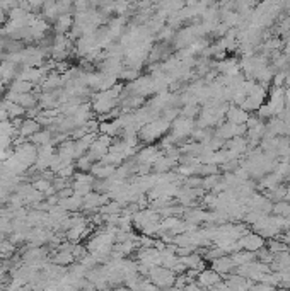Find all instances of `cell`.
<instances>
[{
	"label": "cell",
	"instance_id": "18",
	"mask_svg": "<svg viewBox=\"0 0 290 291\" xmlns=\"http://www.w3.org/2000/svg\"><path fill=\"white\" fill-rule=\"evenodd\" d=\"M52 262L56 266H62V267H69V266H72L75 262V259L72 256V252H69V250H58V252L53 256Z\"/></svg>",
	"mask_w": 290,
	"mask_h": 291
},
{
	"label": "cell",
	"instance_id": "13",
	"mask_svg": "<svg viewBox=\"0 0 290 291\" xmlns=\"http://www.w3.org/2000/svg\"><path fill=\"white\" fill-rule=\"evenodd\" d=\"M53 138H55V133L50 131V129H39L34 136H31L29 142L36 146H45V145H53Z\"/></svg>",
	"mask_w": 290,
	"mask_h": 291
},
{
	"label": "cell",
	"instance_id": "24",
	"mask_svg": "<svg viewBox=\"0 0 290 291\" xmlns=\"http://www.w3.org/2000/svg\"><path fill=\"white\" fill-rule=\"evenodd\" d=\"M285 199H287V203H290V186L287 188V193H285Z\"/></svg>",
	"mask_w": 290,
	"mask_h": 291
},
{
	"label": "cell",
	"instance_id": "19",
	"mask_svg": "<svg viewBox=\"0 0 290 291\" xmlns=\"http://www.w3.org/2000/svg\"><path fill=\"white\" fill-rule=\"evenodd\" d=\"M34 85L29 84V82H24V80H14L12 84L9 85V92L10 94H31Z\"/></svg>",
	"mask_w": 290,
	"mask_h": 291
},
{
	"label": "cell",
	"instance_id": "3",
	"mask_svg": "<svg viewBox=\"0 0 290 291\" xmlns=\"http://www.w3.org/2000/svg\"><path fill=\"white\" fill-rule=\"evenodd\" d=\"M167 126H169V121H167L166 118L150 121L149 124H145V126L140 128L142 140H145V142H154L156 138H159V136L164 135V131L167 129Z\"/></svg>",
	"mask_w": 290,
	"mask_h": 291
},
{
	"label": "cell",
	"instance_id": "20",
	"mask_svg": "<svg viewBox=\"0 0 290 291\" xmlns=\"http://www.w3.org/2000/svg\"><path fill=\"white\" fill-rule=\"evenodd\" d=\"M5 113L9 118L12 120H19L21 116H26V109H23L21 106H17L16 102H10V100L5 99Z\"/></svg>",
	"mask_w": 290,
	"mask_h": 291
},
{
	"label": "cell",
	"instance_id": "11",
	"mask_svg": "<svg viewBox=\"0 0 290 291\" xmlns=\"http://www.w3.org/2000/svg\"><path fill=\"white\" fill-rule=\"evenodd\" d=\"M7 100L16 102L17 106H21L26 111L36 107V104H38V99L33 94H10V92H7Z\"/></svg>",
	"mask_w": 290,
	"mask_h": 291
},
{
	"label": "cell",
	"instance_id": "23",
	"mask_svg": "<svg viewBox=\"0 0 290 291\" xmlns=\"http://www.w3.org/2000/svg\"><path fill=\"white\" fill-rule=\"evenodd\" d=\"M7 21V12L3 9H0V26Z\"/></svg>",
	"mask_w": 290,
	"mask_h": 291
},
{
	"label": "cell",
	"instance_id": "5",
	"mask_svg": "<svg viewBox=\"0 0 290 291\" xmlns=\"http://www.w3.org/2000/svg\"><path fill=\"white\" fill-rule=\"evenodd\" d=\"M239 247H241V250H248V252H260L261 249H264V239L261 235H258V233H251L249 232L248 235H244L242 239L237 240Z\"/></svg>",
	"mask_w": 290,
	"mask_h": 291
},
{
	"label": "cell",
	"instance_id": "9",
	"mask_svg": "<svg viewBox=\"0 0 290 291\" xmlns=\"http://www.w3.org/2000/svg\"><path fill=\"white\" fill-rule=\"evenodd\" d=\"M222 281V276L217 274L212 269H205V271L198 272V278H196V283L202 290H212L213 286L218 285Z\"/></svg>",
	"mask_w": 290,
	"mask_h": 291
},
{
	"label": "cell",
	"instance_id": "16",
	"mask_svg": "<svg viewBox=\"0 0 290 291\" xmlns=\"http://www.w3.org/2000/svg\"><path fill=\"white\" fill-rule=\"evenodd\" d=\"M231 259H232V262H234L236 269H237V267H242V266L249 264V262H253L254 259H256V254L248 252V250H239V252L232 254Z\"/></svg>",
	"mask_w": 290,
	"mask_h": 291
},
{
	"label": "cell",
	"instance_id": "12",
	"mask_svg": "<svg viewBox=\"0 0 290 291\" xmlns=\"http://www.w3.org/2000/svg\"><path fill=\"white\" fill-rule=\"evenodd\" d=\"M225 116H227V123L236 124V126L246 124V123H248V120H249V114L246 113L242 107H239V106L229 107L227 113H225Z\"/></svg>",
	"mask_w": 290,
	"mask_h": 291
},
{
	"label": "cell",
	"instance_id": "2",
	"mask_svg": "<svg viewBox=\"0 0 290 291\" xmlns=\"http://www.w3.org/2000/svg\"><path fill=\"white\" fill-rule=\"evenodd\" d=\"M149 276V283H152L154 286L160 290H171L174 285H176V274L169 269L162 267V266H157V267L150 269L147 272Z\"/></svg>",
	"mask_w": 290,
	"mask_h": 291
},
{
	"label": "cell",
	"instance_id": "25",
	"mask_svg": "<svg viewBox=\"0 0 290 291\" xmlns=\"http://www.w3.org/2000/svg\"><path fill=\"white\" fill-rule=\"evenodd\" d=\"M33 291H43V290H33Z\"/></svg>",
	"mask_w": 290,
	"mask_h": 291
},
{
	"label": "cell",
	"instance_id": "17",
	"mask_svg": "<svg viewBox=\"0 0 290 291\" xmlns=\"http://www.w3.org/2000/svg\"><path fill=\"white\" fill-rule=\"evenodd\" d=\"M74 26V17L72 16H60L55 21V32L56 34H67Z\"/></svg>",
	"mask_w": 290,
	"mask_h": 291
},
{
	"label": "cell",
	"instance_id": "15",
	"mask_svg": "<svg viewBox=\"0 0 290 291\" xmlns=\"http://www.w3.org/2000/svg\"><path fill=\"white\" fill-rule=\"evenodd\" d=\"M17 65L10 62L0 63V82H9L17 77Z\"/></svg>",
	"mask_w": 290,
	"mask_h": 291
},
{
	"label": "cell",
	"instance_id": "22",
	"mask_svg": "<svg viewBox=\"0 0 290 291\" xmlns=\"http://www.w3.org/2000/svg\"><path fill=\"white\" fill-rule=\"evenodd\" d=\"M92 162L89 160V157L87 155H84V157H80V159L77 160V169L80 172H85V174H87V172H91V169H92Z\"/></svg>",
	"mask_w": 290,
	"mask_h": 291
},
{
	"label": "cell",
	"instance_id": "4",
	"mask_svg": "<svg viewBox=\"0 0 290 291\" xmlns=\"http://www.w3.org/2000/svg\"><path fill=\"white\" fill-rule=\"evenodd\" d=\"M74 194L79 197H85L87 194L92 193V184H94V177L85 172H79V174L74 175Z\"/></svg>",
	"mask_w": 290,
	"mask_h": 291
},
{
	"label": "cell",
	"instance_id": "1",
	"mask_svg": "<svg viewBox=\"0 0 290 291\" xmlns=\"http://www.w3.org/2000/svg\"><path fill=\"white\" fill-rule=\"evenodd\" d=\"M120 92H121L120 85H114V87L109 89V91L96 94L92 97V109H94L98 114H105V116H108L111 111L116 107L118 94H120Z\"/></svg>",
	"mask_w": 290,
	"mask_h": 291
},
{
	"label": "cell",
	"instance_id": "21",
	"mask_svg": "<svg viewBox=\"0 0 290 291\" xmlns=\"http://www.w3.org/2000/svg\"><path fill=\"white\" fill-rule=\"evenodd\" d=\"M273 213L277 215V217H282V218H287L290 217V203H277L273 206Z\"/></svg>",
	"mask_w": 290,
	"mask_h": 291
},
{
	"label": "cell",
	"instance_id": "8",
	"mask_svg": "<svg viewBox=\"0 0 290 291\" xmlns=\"http://www.w3.org/2000/svg\"><path fill=\"white\" fill-rule=\"evenodd\" d=\"M16 128H17V136H21V142H23L24 138H31V136H34L36 133L41 129L39 126V123L36 120H24V121H17L16 120Z\"/></svg>",
	"mask_w": 290,
	"mask_h": 291
},
{
	"label": "cell",
	"instance_id": "6",
	"mask_svg": "<svg viewBox=\"0 0 290 291\" xmlns=\"http://www.w3.org/2000/svg\"><path fill=\"white\" fill-rule=\"evenodd\" d=\"M193 131V121L188 120V118H180V120H176L173 123V135H171V138L167 140L166 143L169 142H176V140L180 138H185L186 135H189V133Z\"/></svg>",
	"mask_w": 290,
	"mask_h": 291
},
{
	"label": "cell",
	"instance_id": "14",
	"mask_svg": "<svg viewBox=\"0 0 290 291\" xmlns=\"http://www.w3.org/2000/svg\"><path fill=\"white\" fill-rule=\"evenodd\" d=\"M58 206L62 208L63 211H67V213H74V211H77L82 208V197H79L74 194V196L65 197V199H60Z\"/></svg>",
	"mask_w": 290,
	"mask_h": 291
},
{
	"label": "cell",
	"instance_id": "10",
	"mask_svg": "<svg viewBox=\"0 0 290 291\" xmlns=\"http://www.w3.org/2000/svg\"><path fill=\"white\" fill-rule=\"evenodd\" d=\"M212 271H215L220 276H229L232 274V271H236V266L232 262L231 256H224L212 261Z\"/></svg>",
	"mask_w": 290,
	"mask_h": 291
},
{
	"label": "cell",
	"instance_id": "7",
	"mask_svg": "<svg viewBox=\"0 0 290 291\" xmlns=\"http://www.w3.org/2000/svg\"><path fill=\"white\" fill-rule=\"evenodd\" d=\"M106 199H108V196H103L101 193H91L85 197H82V210H85L87 213H94L105 206Z\"/></svg>",
	"mask_w": 290,
	"mask_h": 291
}]
</instances>
